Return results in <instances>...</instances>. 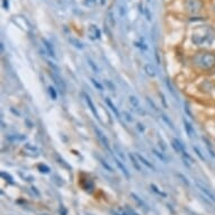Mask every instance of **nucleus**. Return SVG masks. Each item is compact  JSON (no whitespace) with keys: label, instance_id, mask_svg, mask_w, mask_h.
I'll list each match as a JSON object with an SVG mask.
<instances>
[{"label":"nucleus","instance_id":"nucleus-1","mask_svg":"<svg viewBox=\"0 0 215 215\" xmlns=\"http://www.w3.org/2000/svg\"><path fill=\"white\" fill-rule=\"evenodd\" d=\"M190 62L197 70L201 71H212L215 69V52L214 51L203 50L194 53Z\"/></svg>","mask_w":215,"mask_h":215},{"label":"nucleus","instance_id":"nucleus-2","mask_svg":"<svg viewBox=\"0 0 215 215\" xmlns=\"http://www.w3.org/2000/svg\"><path fill=\"white\" fill-rule=\"evenodd\" d=\"M191 43L196 46L212 44L215 39V30L211 26H198L191 34Z\"/></svg>","mask_w":215,"mask_h":215},{"label":"nucleus","instance_id":"nucleus-3","mask_svg":"<svg viewBox=\"0 0 215 215\" xmlns=\"http://www.w3.org/2000/svg\"><path fill=\"white\" fill-rule=\"evenodd\" d=\"M204 0H184V9L190 16H197L204 10Z\"/></svg>","mask_w":215,"mask_h":215},{"label":"nucleus","instance_id":"nucleus-4","mask_svg":"<svg viewBox=\"0 0 215 215\" xmlns=\"http://www.w3.org/2000/svg\"><path fill=\"white\" fill-rule=\"evenodd\" d=\"M94 131H95V134H96L97 139L99 140V142L102 143V145L105 148V149H107L108 151H110V148H109V142H108V139L106 138V135L104 134V133L102 132V131L98 128V127L94 126Z\"/></svg>","mask_w":215,"mask_h":215},{"label":"nucleus","instance_id":"nucleus-5","mask_svg":"<svg viewBox=\"0 0 215 215\" xmlns=\"http://www.w3.org/2000/svg\"><path fill=\"white\" fill-rule=\"evenodd\" d=\"M23 151L26 155L28 157H39V151L36 146L32 145L30 143H26L25 145L23 146Z\"/></svg>","mask_w":215,"mask_h":215},{"label":"nucleus","instance_id":"nucleus-6","mask_svg":"<svg viewBox=\"0 0 215 215\" xmlns=\"http://www.w3.org/2000/svg\"><path fill=\"white\" fill-rule=\"evenodd\" d=\"M50 76H51V78L53 79V81H54V83H55V86L58 87V89L59 90L62 92V94H64L66 92V83H64V81L61 79L60 77H59L58 75H55L54 72H50Z\"/></svg>","mask_w":215,"mask_h":215},{"label":"nucleus","instance_id":"nucleus-7","mask_svg":"<svg viewBox=\"0 0 215 215\" xmlns=\"http://www.w3.org/2000/svg\"><path fill=\"white\" fill-rule=\"evenodd\" d=\"M88 34L91 39H99L102 37V32H100V29L96 25H90Z\"/></svg>","mask_w":215,"mask_h":215},{"label":"nucleus","instance_id":"nucleus-8","mask_svg":"<svg viewBox=\"0 0 215 215\" xmlns=\"http://www.w3.org/2000/svg\"><path fill=\"white\" fill-rule=\"evenodd\" d=\"M197 187L199 188V190H201L202 193H203L205 196H206L207 198H210L211 201L214 202V203H215V195L212 193V191H211L210 189H208V188L205 187L204 185H202V184H201V182H199V181H197Z\"/></svg>","mask_w":215,"mask_h":215},{"label":"nucleus","instance_id":"nucleus-9","mask_svg":"<svg viewBox=\"0 0 215 215\" xmlns=\"http://www.w3.org/2000/svg\"><path fill=\"white\" fill-rule=\"evenodd\" d=\"M83 96H85V99H86V102H87V105H88V107L90 108V110L92 112V114H94L95 116H96V118L100 119L99 118V115H98V112H97L96 107H95L94 102H92V100H91V98L88 96L87 94H83Z\"/></svg>","mask_w":215,"mask_h":215},{"label":"nucleus","instance_id":"nucleus-10","mask_svg":"<svg viewBox=\"0 0 215 215\" xmlns=\"http://www.w3.org/2000/svg\"><path fill=\"white\" fill-rule=\"evenodd\" d=\"M114 159H115V162H116V165H117V167L119 168V170H121L122 172H123V175H124V176L126 177V179H130V178H131V175H130V172H128V170H127L126 167H125V165H123V163H122V161L119 160L118 158H116V157H115Z\"/></svg>","mask_w":215,"mask_h":215},{"label":"nucleus","instance_id":"nucleus-11","mask_svg":"<svg viewBox=\"0 0 215 215\" xmlns=\"http://www.w3.org/2000/svg\"><path fill=\"white\" fill-rule=\"evenodd\" d=\"M144 72H145L149 77H152V78L157 76V70H155V66L150 63H146L145 66H144Z\"/></svg>","mask_w":215,"mask_h":215},{"label":"nucleus","instance_id":"nucleus-12","mask_svg":"<svg viewBox=\"0 0 215 215\" xmlns=\"http://www.w3.org/2000/svg\"><path fill=\"white\" fill-rule=\"evenodd\" d=\"M136 157H138V159H139V161H140L142 165H144L146 167V168H149V169H151V170H153V171H155V165H152L151 162H149V161L146 160L145 158L143 157V155H141L140 153H136Z\"/></svg>","mask_w":215,"mask_h":215},{"label":"nucleus","instance_id":"nucleus-13","mask_svg":"<svg viewBox=\"0 0 215 215\" xmlns=\"http://www.w3.org/2000/svg\"><path fill=\"white\" fill-rule=\"evenodd\" d=\"M42 42H43L45 50H46V52L49 53V55H51L52 58H55V52H54V49H53L52 44H51L50 42L47 41V39H42Z\"/></svg>","mask_w":215,"mask_h":215},{"label":"nucleus","instance_id":"nucleus-14","mask_svg":"<svg viewBox=\"0 0 215 215\" xmlns=\"http://www.w3.org/2000/svg\"><path fill=\"white\" fill-rule=\"evenodd\" d=\"M105 102H106V105H107L108 107L110 108V110H112V112L115 114L116 117H117V118H121V115H119L118 109H117V107H116V106L113 104V102H112L109 98H105Z\"/></svg>","mask_w":215,"mask_h":215},{"label":"nucleus","instance_id":"nucleus-15","mask_svg":"<svg viewBox=\"0 0 215 215\" xmlns=\"http://www.w3.org/2000/svg\"><path fill=\"white\" fill-rule=\"evenodd\" d=\"M95 157H96L97 159H98V161L100 162V165H102V167H104V168L106 169V170L109 171V172H113V168H112V167H110V165H108L107 161H106L105 159H104V158L102 157V155H95Z\"/></svg>","mask_w":215,"mask_h":215},{"label":"nucleus","instance_id":"nucleus-16","mask_svg":"<svg viewBox=\"0 0 215 215\" xmlns=\"http://www.w3.org/2000/svg\"><path fill=\"white\" fill-rule=\"evenodd\" d=\"M106 24L109 25V28H113L116 24L115 19H114V14H113V11L112 10L108 11L107 15H106Z\"/></svg>","mask_w":215,"mask_h":215},{"label":"nucleus","instance_id":"nucleus-17","mask_svg":"<svg viewBox=\"0 0 215 215\" xmlns=\"http://www.w3.org/2000/svg\"><path fill=\"white\" fill-rule=\"evenodd\" d=\"M184 125H185V130H186V132H187L188 136H189V138H194L195 131H194L193 126L190 125V123H188L187 122V119H184Z\"/></svg>","mask_w":215,"mask_h":215},{"label":"nucleus","instance_id":"nucleus-18","mask_svg":"<svg viewBox=\"0 0 215 215\" xmlns=\"http://www.w3.org/2000/svg\"><path fill=\"white\" fill-rule=\"evenodd\" d=\"M203 141L205 142V145H206V148H207V151L210 152V155H212V157L215 158V150H214V148H213L212 143H211V141L207 138H203Z\"/></svg>","mask_w":215,"mask_h":215},{"label":"nucleus","instance_id":"nucleus-19","mask_svg":"<svg viewBox=\"0 0 215 215\" xmlns=\"http://www.w3.org/2000/svg\"><path fill=\"white\" fill-rule=\"evenodd\" d=\"M128 157H130L131 161H132L133 165H134V168L136 169V170L140 171L141 170V167H140V165H139V162H138V160H139L138 157H136V155H132V153H128Z\"/></svg>","mask_w":215,"mask_h":215},{"label":"nucleus","instance_id":"nucleus-20","mask_svg":"<svg viewBox=\"0 0 215 215\" xmlns=\"http://www.w3.org/2000/svg\"><path fill=\"white\" fill-rule=\"evenodd\" d=\"M69 42L71 43L72 45L75 47H77V49H83V44L81 43L79 39H73V37H69Z\"/></svg>","mask_w":215,"mask_h":215},{"label":"nucleus","instance_id":"nucleus-21","mask_svg":"<svg viewBox=\"0 0 215 215\" xmlns=\"http://www.w3.org/2000/svg\"><path fill=\"white\" fill-rule=\"evenodd\" d=\"M153 153H155V155H157V157L159 158V159H160L161 161H162V162H165V163H168V162H169L168 158L165 157V155H163V153H162L161 151H158V150H155V149H153Z\"/></svg>","mask_w":215,"mask_h":215},{"label":"nucleus","instance_id":"nucleus-22","mask_svg":"<svg viewBox=\"0 0 215 215\" xmlns=\"http://www.w3.org/2000/svg\"><path fill=\"white\" fill-rule=\"evenodd\" d=\"M81 186H82L83 189L87 190V191H91V190L94 189V182L91 181L90 179H87L86 180V185L85 184H81Z\"/></svg>","mask_w":215,"mask_h":215},{"label":"nucleus","instance_id":"nucleus-23","mask_svg":"<svg viewBox=\"0 0 215 215\" xmlns=\"http://www.w3.org/2000/svg\"><path fill=\"white\" fill-rule=\"evenodd\" d=\"M130 102L135 109H139V108H140V102H139V99L135 96H130Z\"/></svg>","mask_w":215,"mask_h":215},{"label":"nucleus","instance_id":"nucleus-24","mask_svg":"<svg viewBox=\"0 0 215 215\" xmlns=\"http://www.w3.org/2000/svg\"><path fill=\"white\" fill-rule=\"evenodd\" d=\"M161 118H162V121L165 122V124L168 125L169 127H170L171 130H175V126H174V123L170 121V119L168 118V116L167 115H165V114H161Z\"/></svg>","mask_w":215,"mask_h":215},{"label":"nucleus","instance_id":"nucleus-25","mask_svg":"<svg viewBox=\"0 0 215 215\" xmlns=\"http://www.w3.org/2000/svg\"><path fill=\"white\" fill-rule=\"evenodd\" d=\"M37 169H39V171L42 172V174H49L51 171L50 168H49L46 165H44V163H39V165H37Z\"/></svg>","mask_w":215,"mask_h":215},{"label":"nucleus","instance_id":"nucleus-26","mask_svg":"<svg viewBox=\"0 0 215 215\" xmlns=\"http://www.w3.org/2000/svg\"><path fill=\"white\" fill-rule=\"evenodd\" d=\"M87 62H88L89 66H90L91 69H92V71H94V72H96V73H97V72L99 71V70H98V66H96V63H95L94 61L91 60L90 58H87Z\"/></svg>","mask_w":215,"mask_h":215},{"label":"nucleus","instance_id":"nucleus-27","mask_svg":"<svg viewBox=\"0 0 215 215\" xmlns=\"http://www.w3.org/2000/svg\"><path fill=\"white\" fill-rule=\"evenodd\" d=\"M9 140H13V141H24L26 140V136L25 135H22V134H17V135H11L9 136Z\"/></svg>","mask_w":215,"mask_h":215},{"label":"nucleus","instance_id":"nucleus-28","mask_svg":"<svg viewBox=\"0 0 215 215\" xmlns=\"http://www.w3.org/2000/svg\"><path fill=\"white\" fill-rule=\"evenodd\" d=\"M90 81L92 82V85L95 86V88H97L99 91H104V87H102V85L100 82H98V81L96 80V79H94V78H91Z\"/></svg>","mask_w":215,"mask_h":215},{"label":"nucleus","instance_id":"nucleus-29","mask_svg":"<svg viewBox=\"0 0 215 215\" xmlns=\"http://www.w3.org/2000/svg\"><path fill=\"white\" fill-rule=\"evenodd\" d=\"M131 196H132L133 198H134V201L136 202V203H138V204L140 205V206L144 207V208H145V210H146V205L144 204V202H143V201H141L140 197H139V196H136V195H135V194H133V193L131 194Z\"/></svg>","mask_w":215,"mask_h":215},{"label":"nucleus","instance_id":"nucleus-30","mask_svg":"<svg viewBox=\"0 0 215 215\" xmlns=\"http://www.w3.org/2000/svg\"><path fill=\"white\" fill-rule=\"evenodd\" d=\"M150 187L152 188V190H153V191H155V193H157L158 195H160V196H162V197H167V194L165 193H163V191H161L160 189H159V188L157 187V186L155 185H153V184H151V186H150Z\"/></svg>","mask_w":215,"mask_h":215},{"label":"nucleus","instance_id":"nucleus-31","mask_svg":"<svg viewBox=\"0 0 215 215\" xmlns=\"http://www.w3.org/2000/svg\"><path fill=\"white\" fill-rule=\"evenodd\" d=\"M49 94H50L51 98H52L53 100H56V98H58V94H56V91H55V89L53 88L52 86L49 87Z\"/></svg>","mask_w":215,"mask_h":215},{"label":"nucleus","instance_id":"nucleus-32","mask_svg":"<svg viewBox=\"0 0 215 215\" xmlns=\"http://www.w3.org/2000/svg\"><path fill=\"white\" fill-rule=\"evenodd\" d=\"M185 113L187 114L188 117H190L191 119H194V115H193V113H191L190 107H189V105H188L187 102H185Z\"/></svg>","mask_w":215,"mask_h":215},{"label":"nucleus","instance_id":"nucleus-33","mask_svg":"<svg viewBox=\"0 0 215 215\" xmlns=\"http://www.w3.org/2000/svg\"><path fill=\"white\" fill-rule=\"evenodd\" d=\"M193 150L194 151H195V153L197 155H198V158L199 159H201L202 161H205V157L203 155H202V152H201V150L198 149V148H197V146H193Z\"/></svg>","mask_w":215,"mask_h":215},{"label":"nucleus","instance_id":"nucleus-34","mask_svg":"<svg viewBox=\"0 0 215 215\" xmlns=\"http://www.w3.org/2000/svg\"><path fill=\"white\" fill-rule=\"evenodd\" d=\"M1 177H3V179H6V181L10 182V184H14V181H13V177H10L8 174H6V172L1 171Z\"/></svg>","mask_w":215,"mask_h":215},{"label":"nucleus","instance_id":"nucleus-35","mask_svg":"<svg viewBox=\"0 0 215 215\" xmlns=\"http://www.w3.org/2000/svg\"><path fill=\"white\" fill-rule=\"evenodd\" d=\"M165 83H167V87H168V88H169V90H170L171 94L174 95L175 97H177L176 92H175V89H174V87H172V85H171L170 80H169V79H167V80H165Z\"/></svg>","mask_w":215,"mask_h":215},{"label":"nucleus","instance_id":"nucleus-36","mask_svg":"<svg viewBox=\"0 0 215 215\" xmlns=\"http://www.w3.org/2000/svg\"><path fill=\"white\" fill-rule=\"evenodd\" d=\"M159 96L161 97V102H162L163 107L167 108V107H168V104H167V102H165V95H163L162 92H159Z\"/></svg>","mask_w":215,"mask_h":215},{"label":"nucleus","instance_id":"nucleus-37","mask_svg":"<svg viewBox=\"0 0 215 215\" xmlns=\"http://www.w3.org/2000/svg\"><path fill=\"white\" fill-rule=\"evenodd\" d=\"M55 157H56V159H58V160H59V163H60V165H61V163H62V165H63L64 167H66V168L71 169V167H70V165H66V162H64V160H63V159H61V158L59 157V155H55Z\"/></svg>","mask_w":215,"mask_h":215},{"label":"nucleus","instance_id":"nucleus-38","mask_svg":"<svg viewBox=\"0 0 215 215\" xmlns=\"http://www.w3.org/2000/svg\"><path fill=\"white\" fill-rule=\"evenodd\" d=\"M115 151L117 152V155H118L119 157H121L122 160H125V157H124V155H123V152H122L121 150H119L118 148H117V146H115Z\"/></svg>","mask_w":215,"mask_h":215},{"label":"nucleus","instance_id":"nucleus-39","mask_svg":"<svg viewBox=\"0 0 215 215\" xmlns=\"http://www.w3.org/2000/svg\"><path fill=\"white\" fill-rule=\"evenodd\" d=\"M106 85H107V87L108 88L110 89L112 91H114L115 90V87H114V85L112 83V81H109V80H106Z\"/></svg>","mask_w":215,"mask_h":215},{"label":"nucleus","instance_id":"nucleus-40","mask_svg":"<svg viewBox=\"0 0 215 215\" xmlns=\"http://www.w3.org/2000/svg\"><path fill=\"white\" fill-rule=\"evenodd\" d=\"M144 14H145V16H146V19L148 20H151V14H150V10L148 8H145L144 9Z\"/></svg>","mask_w":215,"mask_h":215},{"label":"nucleus","instance_id":"nucleus-41","mask_svg":"<svg viewBox=\"0 0 215 215\" xmlns=\"http://www.w3.org/2000/svg\"><path fill=\"white\" fill-rule=\"evenodd\" d=\"M155 60H157V63L160 64L161 63V59H160V54H159V51L155 50Z\"/></svg>","mask_w":215,"mask_h":215},{"label":"nucleus","instance_id":"nucleus-42","mask_svg":"<svg viewBox=\"0 0 215 215\" xmlns=\"http://www.w3.org/2000/svg\"><path fill=\"white\" fill-rule=\"evenodd\" d=\"M3 7L6 9V10H8V9H9V3H8V0H3Z\"/></svg>","mask_w":215,"mask_h":215},{"label":"nucleus","instance_id":"nucleus-43","mask_svg":"<svg viewBox=\"0 0 215 215\" xmlns=\"http://www.w3.org/2000/svg\"><path fill=\"white\" fill-rule=\"evenodd\" d=\"M60 214H61V215H66V214H68V211L66 210V207H64V206H61V208H60Z\"/></svg>","mask_w":215,"mask_h":215},{"label":"nucleus","instance_id":"nucleus-44","mask_svg":"<svg viewBox=\"0 0 215 215\" xmlns=\"http://www.w3.org/2000/svg\"><path fill=\"white\" fill-rule=\"evenodd\" d=\"M124 116H125V119H126V121H128V122L133 121V118H131V115L127 113V112H124Z\"/></svg>","mask_w":215,"mask_h":215},{"label":"nucleus","instance_id":"nucleus-45","mask_svg":"<svg viewBox=\"0 0 215 215\" xmlns=\"http://www.w3.org/2000/svg\"><path fill=\"white\" fill-rule=\"evenodd\" d=\"M159 145H161V148H162L163 151H165V150H167V146L165 145V142H163L162 140H159Z\"/></svg>","mask_w":215,"mask_h":215},{"label":"nucleus","instance_id":"nucleus-46","mask_svg":"<svg viewBox=\"0 0 215 215\" xmlns=\"http://www.w3.org/2000/svg\"><path fill=\"white\" fill-rule=\"evenodd\" d=\"M178 177H179V178H181L182 181L185 182L186 185H189V181H188V179H186V178H185L184 176H182V175H180V174H179V175H178Z\"/></svg>","mask_w":215,"mask_h":215},{"label":"nucleus","instance_id":"nucleus-47","mask_svg":"<svg viewBox=\"0 0 215 215\" xmlns=\"http://www.w3.org/2000/svg\"><path fill=\"white\" fill-rule=\"evenodd\" d=\"M138 128L141 131V132H144V131H145V128H144V125L141 124V123H138Z\"/></svg>","mask_w":215,"mask_h":215},{"label":"nucleus","instance_id":"nucleus-48","mask_svg":"<svg viewBox=\"0 0 215 215\" xmlns=\"http://www.w3.org/2000/svg\"><path fill=\"white\" fill-rule=\"evenodd\" d=\"M135 44H136V46L138 47H140V49H144V50H146V46L144 44H141V43H139V42H136Z\"/></svg>","mask_w":215,"mask_h":215},{"label":"nucleus","instance_id":"nucleus-49","mask_svg":"<svg viewBox=\"0 0 215 215\" xmlns=\"http://www.w3.org/2000/svg\"><path fill=\"white\" fill-rule=\"evenodd\" d=\"M127 210H128V212H130V213H131V214H132V215H139L138 213H135V212H134V211H133V210H131L130 207H128V208H127Z\"/></svg>","mask_w":215,"mask_h":215},{"label":"nucleus","instance_id":"nucleus-50","mask_svg":"<svg viewBox=\"0 0 215 215\" xmlns=\"http://www.w3.org/2000/svg\"><path fill=\"white\" fill-rule=\"evenodd\" d=\"M122 215H128V214H127V213H125V212H123V213H122Z\"/></svg>","mask_w":215,"mask_h":215},{"label":"nucleus","instance_id":"nucleus-51","mask_svg":"<svg viewBox=\"0 0 215 215\" xmlns=\"http://www.w3.org/2000/svg\"><path fill=\"white\" fill-rule=\"evenodd\" d=\"M146 1H151V0H146Z\"/></svg>","mask_w":215,"mask_h":215},{"label":"nucleus","instance_id":"nucleus-52","mask_svg":"<svg viewBox=\"0 0 215 215\" xmlns=\"http://www.w3.org/2000/svg\"><path fill=\"white\" fill-rule=\"evenodd\" d=\"M214 9H215V5H214Z\"/></svg>","mask_w":215,"mask_h":215},{"label":"nucleus","instance_id":"nucleus-53","mask_svg":"<svg viewBox=\"0 0 215 215\" xmlns=\"http://www.w3.org/2000/svg\"><path fill=\"white\" fill-rule=\"evenodd\" d=\"M43 215H46V214H43Z\"/></svg>","mask_w":215,"mask_h":215}]
</instances>
